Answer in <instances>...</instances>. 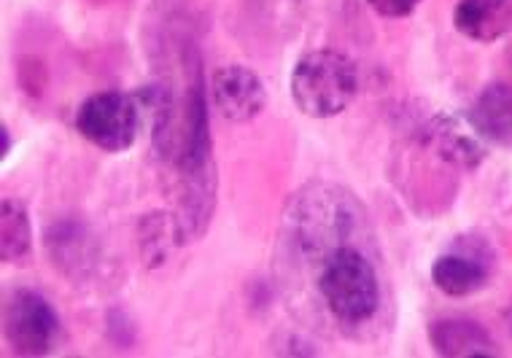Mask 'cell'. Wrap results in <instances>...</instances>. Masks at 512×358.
Segmentation results:
<instances>
[{"label":"cell","mask_w":512,"mask_h":358,"mask_svg":"<svg viewBox=\"0 0 512 358\" xmlns=\"http://www.w3.org/2000/svg\"><path fill=\"white\" fill-rule=\"evenodd\" d=\"M316 289L324 305L345 326H362L380 310L375 264L356 243H343L318 256Z\"/></svg>","instance_id":"obj_1"},{"label":"cell","mask_w":512,"mask_h":358,"mask_svg":"<svg viewBox=\"0 0 512 358\" xmlns=\"http://www.w3.org/2000/svg\"><path fill=\"white\" fill-rule=\"evenodd\" d=\"M294 105L310 119L340 116L359 95V68L335 49H318L297 60L292 70Z\"/></svg>","instance_id":"obj_2"},{"label":"cell","mask_w":512,"mask_h":358,"mask_svg":"<svg viewBox=\"0 0 512 358\" xmlns=\"http://www.w3.org/2000/svg\"><path fill=\"white\" fill-rule=\"evenodd\" d=\"M143 124V108L135 95L124 92H98L87 97L76 111V130L100 151L119 154L138 138Z\"/></svg>","instance_id":"obj_3"},{"label":"cell","mask_w":512,"mask_h":358,"mask_svg":"<svg viewBox=\"0 0 512 358\" xmlns=\"http://www.w3.org/2000/svg\"><path fill=\"white\" fill-rule=\"evenodd\" d=\"M3 337L19 356H46L60 342V318L38 291L14 289L3 302Z\"/></svg>","instance_id":"obj_4"},{"label":"cell","mask_w":512,"mask_h":358,"mask_svg":"<svg viewBox=\"0 0 512 358\" xmlns=\"http://www.w3.org/2000/svg\"><path fill=\"white\" fill-rule=\"evenodd\" d=\"M496 254L488 240L477 235H461L451 248L434 259L432 280L434 286L448 297H472L486 289L494 275Z\"/></svg>","instance_id":"obj_5"},{"label":"cell","mask_w":512,"mask_h":358,"mask_svg":"<svg viewBox=\"0 0 512 358\" xmlns=\"http://www.w3.org/2000/svg\"><path fill=\"white\" fill-rule=\"evenodd\" d=\"M213 103L230 122H251L265 111V81L246 65H224L213 76Z\"/></svg>","instance_id":"obj_6"},{"label":"cell","mask_w":512,"mask_h":358,"mask_svg":"<svg viewBox=\"0 0 512 358\" xmlns=\"http://www.w3.org/2000/svg\"><path fill=\"white\" fill-rule=\"evenodd\" d=\"M426 143L440 154L445 162L461 167V170H475L486 159V140L459 116L440 114L434 116L426 127Z\"/></svg>","instance_id":"obj_7"},{"label":"cell","mask_w":512,"mask_h":358,"mask_svg":"<svg viewBox=\"0 0 512 358\" xmlns=\"http://www.w3.org/2000/svg\"><path fill=\"white\" fill-rule=\"evenodd\" d=\"M453 25L469 41L494 44L512 30V0H459Z\"/></svg>","instance_id":"obj_8"},{"label":"cell","mask_w":512,"mask_h":358,"mask_svg":"<svg viewBox=\"0 0 512 358\" xmlns=\"http://www.w3.org/2000/svg\"><path fill=\"white\" fill-rule=\"evenodd\" d=\"M469 122L486 143L512 149V84H488L477 95Z\"/></svg>","instance_id":"obj_9"},{"label":"cell","mask_w":512,"mask_h":358,"mask_svg":"<svg viewBox=\"0 0 512 358\" xmlns=\"http://www.w3.org/2000/svg\"><path fill=\"white\" fill-rule=\"evenodd\" d=\"M429 340L440 356H459V358H477V356H499L496 342L491 334L475 321L467 318H445L434 321L429 329Z\"/></svg>","instance_id":"obj_10"},{"label":"cell","mask_w":512,"mask_h":358,"mask_svg":"<svg viewBox=\"0 0 512 358\" xmlns=\"http://www.w3.org/2000/svg\"><path fill=\"white\" fill-rule=\"evenodd\" d=\"M186 229L181 219L170 213H151L141 221V256L143 264L162 267L170 256L176 254L186 240Z\"/></svg>","instance_id":"obj_11"},{"label":"cell","mask_w":512,"mask_h":358,"mask_svg":"<svg viewBox=\"0 0 512 358\" xmlns=\"http://www.w3.org/2000/svg\"><path fill=\"white\" fill-rule=\"evenodd\" d=\"M0 237H3V262L25 264L33 251V227L22 202L6 197L0 210Z\"/></svg>","instance_id":"obj_12"},{"label":"cell","mask_w":512,"mask_h":358,"mask_svg":"<svg viewBox=\"0 0 512 358\" xmlns=\"http://www.w3.org/2000/svg\"><path fill=\"white\" fill-rule=\"evenodd\" d=\"M46 245L52 251V259L57 267L71 272V267L81 270V264H92V243L84 235V229L73 221H62L46 235Z\"/></svg>","instance_id":"obj_13"},{"label":"cell","mask_w":512,"mask_h":358,"mask_svg":"<svg viewBox=\"0 0 512 358\" xmlns=\"http://www.w3.org/2000/svg\"><path fill=\"white\" fill-rule=\"evenodd\" d=\"M372 9L378 11L380 17H391V19H402L410 17L418 6H421V0H367Z\"/></svg>","instance_id":"obj_14"},{"label":"cell","mask_w":512,"mask_h":358,"mask_svg":"<svg viewBox=\"0 0 512 358\" xmlns=\"http://www.w3.org/2000/svg\"><path fill=\"white\" fill-rule=\"evenodd\" d=\"M9 151H11V132L9 127L3 124V127H0V157L6 159L9 157Z\"/></svg>","instance_id":"obj_15"}]
</instances>
